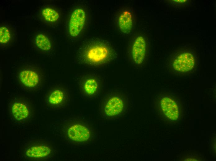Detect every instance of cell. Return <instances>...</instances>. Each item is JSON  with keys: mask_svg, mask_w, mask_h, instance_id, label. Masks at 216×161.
<instances>
[{"mask_svg": "<svg viewBox=\"0 0 216 161\" xmlns=\"http://www.w3.org/2000/svg\"><path fill=\"white\" fill-rule=\"evenodd\" d=\"M65 98V94L62 90L56 89L52 91L48 98L49 103L52 105H58L61 104Z\"/></svg>", "mask_w": 216, "mask_h": 161, "instance_id": "cell-12", "label": "cell"}, {"mask_svg": "<svg viewBox=\"0 0 216 161\" xmlns=\"http://www.w3.org/2000/svg\"><path fill=\"white\" fill-rule=\"evenodd\" d=\"M11 37L10 33L6 27L1 26L0 28V42L1 43H7Z\"/></svg>", "mask_w": 216, "mask_h": 161, "instance_id": "cell-16", "label": "cell"}, {"mask_svg": "<svg viewBox=\"0 0 216 161\" xmlns=\"http://www.w3.org/2000/svg\"><path fill=\"white\" fill-rule=\"evenodd\" d=\"M173 1H174L175 2H186V1H187V0H173Z\"/></svg>", "mask_w": 216, "mask_h": 161, "instance_id": "cell-17", "label": "cell"}, {"mask_svg": "<svg viewBox=\"0 0 216 161\" xmlns=\"http://www.w3.org/2000/svg\"><path fill=\"white\" fill-rule=\"evenodd\" d=\"M118 24L120 30L123 33H129L133 26V20L131 13L126 10L119 15L118 19Z\"/></svg>", "mask_w": 216, "mask_h": 161, "instance_id": "cell-10", "label": "cell"}, {"mask_svg": "<svg viewBox=\"0 0 216 161\" xmlns=\"http://www.w3.org/2000/svg\"><path fill=\"white\" fill-rule=\"evenodd\" d=\"M161 109L164 114L172 120H176L178 117L179 111L177 105L171 98L164 97L160 102Z\"/></svg>", "mask_w": 216, "mask_h": 161, "instance_id": "cell-8", "label": "cell"}, {"mask_svg": "<svg viewBox=\"0 0 216 161\" xmlns=\"http://www.w3.org/2000/svg\"><path fill=\"white\" fill-rule=\"evenodd\" d=\"M69 138L76 142L87 141L90 137V132L85 126L80 124H75L70 126L67 131Z\"/></svg>", "mask_w": 216, "mask_h": 161, "instance_id": "cell-6", "label": "cell"}, {"mask_svg": "<svg viewBox=\"0 0 216 161\" xmlns=\"http://www.w3.org/2000/svg\"><path fill=\"white\" fill-rule=\"evenodd\" d=\"M195 65L193 55L189 52L181 53L174 59L173 63L174 71L179 72H185L191 70Z\"/></svg>", "mask_w": 216, "mask_h": 161, "instance_id": "cell-3", "label": "cell"}, {"mask_svg": "<svg viewBox=\"0 0 216 161\" xmlns=\"http://www.w3.org/2000/svg\"><path fill=\"white\" fill-rule=\"evenodd\" d=\"M80 56L84 63L98 65L104 64L110 60L113 53L107 46L97 43L87 46L83 48Z\"/></svg>", "mask_w": 216, "mask_h": 161, "instance_id": "cell-1", "label": "cell"}, {"mask_svg": "<svg viewBox=\"0 0 216 161\" xmlns=\"http://www.w3.org/2000/svg\"><path fill=\"white\" fill-rule=\"evenodd\" d=\"M98 86V82L95 79L90 78L85 81L83 85V89L87 94L92 95L97 90Z\"/></svg>", "mask_w": 216, "mask_h": 161, "instance_id": "cell-14", "label": "cell"}, {"mask_svg": "<svg viewBox=\"0 0 216 161\" xmlns=\"http://www.w3.org/2000/svg\"><path fill=\"white\" fill-rule=\"evenodd\" d=\"M42 14L44 19L50 22H55L59 19L58 13L55 10L50 8H46L42 11Z\"/></svg>", "mask_w": 216, "mask_h": 161, "instance_id": "cell-15", "label": "cell"}, {"mask_svg": "<svg viewBox=\"0 0 216 161\" xmlns=\"http://www.w3.org/2000/svg\"><path fill=\"white\" fill-rule=\"evenodd\" d=\"M35 41L38 47L42 50H48L51 48V45L49 40L43 34L38 35L35 38Z\"/></svg>", "mask_w": 216, "mask_h": 161, "instance_id": "cell-13", "label": "cell"}, {"mask_svg": "<svg viewBox=\"0 0 216 161\" xmlns=\"http://www.w3.org/2000/svg\"><path fill=\"white\" fill-rule=\"evenodd\" d=\"M86 13L83 9H75L70 16L69 24V32L73 37L77 36L80 33L85 24Z\"/></svg>", "mask_w": 216, "mask_h": 161, "instance_id": "cell-2", "label": "cell"}, {"mask_svg": "<svg viewBox=\"0 0 216 161\" xmlns=\"http://www.w3.org/2000/svg\"><path fill=\"white\" fill-rule=\"evenodd\" d=\"M51 152V149L48 146L39 145L29 147L26 150L25 154L30 158H40L48 156Z\"/></svg>", "mask_w": 216, "mask_h": 161, "instance_id": "cell-11", "label": "cell"}, {"mask_svg": "<svg viewBox=\"0 0 216 161\" xmlns=\"http://www.w3.org/2000/svg\"><path fill=\"white\" fill-rule=\"evenodd\" d=\"M146 49V42L144 37H137L134 41L132 47V56L134 62L137 65L144 60Z\"/></svg>", "mask_w": 216, "mask_h": 161, "instance_id": "cell-4", "label": "cell"}, {"mask_svg": "<svg viewBox=\"0 0 216 161\" xmlns=\"http://www.w3.org/2000/svg\"><path fill=\"white\" fill-rule=\"evenodd\" d=\"M124 107V102L122 98L118 96H112L106 103L104 112L108 116H116L122 112Z\"/></svg>", "mask_w": 216, "mask_h": 161, "instance_id": "cell-5", "label": "cell"}, {"mask_svg": "<svg viewBox=\"0 0 216 161\" xmlns=\"http://www.w3.org/2000/svg\"><path fill=\"white\" fill-rule=\"evenodd\" d=\"M11 111L14 118L19 121L27 118L30 112L28 105L20 101H15L11 104Z\"/></svg>", "mask_w": 216, "mask_h": 161, "instance_id": "cell-9", "label": "cell"}, {"mask_svg": "<svg viewBox=\"0 0 216 161\" xmlns=\"http://www.w3.org/2000/svg\"><path fill=\"white\" fill-rule=\"evenodd\" d=\"M19 79L25 86L33 88L38 85L41 80V77L36 71L30 69L22 70L19 74Z\"/></svg>", "mask_w": 216, "mask_h": 161, "instance_id": "cell-7", "label": "cell"}]
</instances>
